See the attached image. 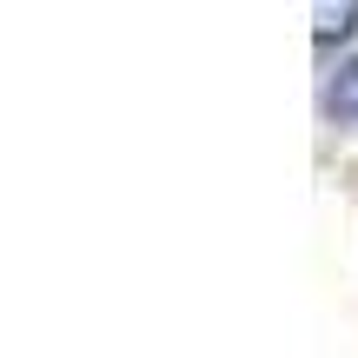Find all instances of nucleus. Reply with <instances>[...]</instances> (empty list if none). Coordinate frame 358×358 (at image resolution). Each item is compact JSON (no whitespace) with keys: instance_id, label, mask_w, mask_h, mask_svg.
I'll list each match as a JSON object with an SVG mask.
<instances>
[{"instance_id":"f257e3e1","label":"nucleus","mask_w":358,"mask_h":358,"mask_svg":"<svg viewBox=\"0 0 358 358\" xmlns=\"http://www.w3.org/2000/svg\"><path fill=\"white\" fill-rule=\"evenodd\" d=\"M312 20H319V47H338V40L358 27V0H319Z\"/></svg>"},{"instance_id":"f03ea898","label":"nucleus","mask_w":358,"mask_h":358,"mask_svg":"<svg viewBox=\"0 0 358 358\" xmlns=\"http://www.w3.org/2000/svg\"><path fill=\"white\" fill-rule=\"evenodd\" d=\"M332 113L338 120H358V60L338 66V80H332Z\"/></svg>"}]
</instances>
